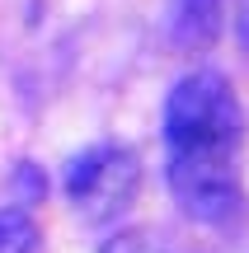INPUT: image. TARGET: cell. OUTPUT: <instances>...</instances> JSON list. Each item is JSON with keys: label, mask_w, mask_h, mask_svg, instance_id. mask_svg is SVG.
<instances>
[{"label": "cell", "mask_w": 249, "mask_h": 253, "mask_svg": "<svg viewBox=\"0 0 249 253\" xmlns=\"http://www.w3.org/2000/svg\"><path fill=\"white\" fill-rule=\"evenodd\" d=\"M43 235H38L33 216L19 207H5L0 211V253H38Z\"/></svg>", "instance_id": "277c9868"}, {"label": "cell", "mask_w": 249, "mask_h": 253, "mask_svg": "<svg viewBox=\"0 0 249 253\" xmlns=\"http://www.w3.org/2000/svg\"><path fill=\"white\" fill-rule=\"evenodd\" d=\"M66 183V197L75 202L85 220H118L122 211L137 202V188H141V164L127 145L118 141H103V145H90L80 150L61 173Z\"/></svg>", "instance_id": "7a4b0ae2"}, {"label": "cell", "mask_w": 249, "mask_h": 253, "mask_svg": "<svg viewBox=\"0 0 249 253\" xmlns=\"http://www.w3.org/2000/svg\"><path fill=\"white\" fill-rule=\"evenodd\" d=\"M99 253H184L179 244H169L155 230H118L99 244Z\"/></svg>", "instance_id": "5b68a950"}, {"label": "cell", "mask_w": 249, "mask_h": 253, "mask_svg": "<svg viewBox=\"0 0 249 253\" xmlns=\"http://www.w3.org/2000/svg\"><path fill=\"white\" fill-rule=\"evenodd\" d=\"M165 178L179 211L198 225H235L245 216L240 145L245 108L221 71H188L165 99Z\"/></svg>", "instance_id": "6da1fadb"}, {"label": "cell", "mask_w": 249, "mask_h": 253, "mask_svg": "<svg viewBox=\"0 0 249 253\" xmlns=\"http://www.w3.org/2000/svg\"><path fill=\"white\" fill-rule=\"evenodd\" d=\"M235 42L240 52H249V0H235Z\"/></svg>", "instance_id": "8992f818"}, {"label": "cell", "mask_w": 249, "mask_h": 253, "mask_svg": "<svg viewBox=\"0 0 249 253\" xmlns=\"http://www.w3.org/2000/svg\"><path fill=\"white\" fill-rule=\"evenodd\" d=\"M226 0H169V42L179 52L198 56L221 38Z\"/></svg>", "instance_id": "3957f363"}]
</instances>
